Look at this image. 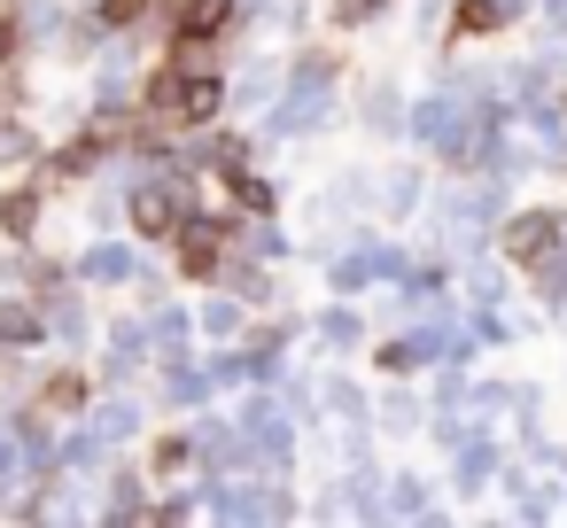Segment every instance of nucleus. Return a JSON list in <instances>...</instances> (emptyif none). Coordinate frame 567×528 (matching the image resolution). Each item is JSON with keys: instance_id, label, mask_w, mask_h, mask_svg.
Wrapping results in <instances>:
<instances>
[{"instance_id": "20e7f679", "label": "nucleus", "mask_w": 567, "mask_h": 528, "mask_svg": "<svg viewBox=\"0 0 567 528\" xmlns=\"http://www.w3.org/2000/svg\"><path fill=\"white\" fill-rule=\"evenodd\" d=\"M218 110H226V86H218V79H195V71H187V79H179V125H210Z\"/></svg>"}, {"instance_id": "39448f33", "label": "nucleus", "mask_w": 567, "mask_h": 528, "mask_svg": "<svg viewBox=\"0 0 567 528\" xmlns=\"http://www.w3.org/2000/svg\"><path fill=\"white\" fill-rule=\"evenodd\" d=\"M40 226V187H9L0 195V234H32Z\"/></svg>"}, {"instance_id": "f257e3e1", "label": "nucleus", "mask_w": 567, "mask_h": 528, "mask_svg": "<svg viewBox=\"0 0 567 528\" xmlns=\"http://www.w3.org/2000/svg\"><path fill=\"white\" fill-rule=\"evenodd\" d=\"M133 226H141L148 241H172V234L187 226V187H179V179H164V187H141V195H133Z\"/></svg>"}, {"instance_id": "7ed1b4c3", "label": "nucleus", "mask_w": 567, "mask_h": 528, "mask_svg": "<svg viewBox=\"0 0 567 528\" xmlns=\"http://www.w3.org/2000/svg\"><path fill=\"white\" fill-rule=\"evenodd\" d=\"M234 24V0H179L172 9V40H218Z\"/></svg>"}, {"instance_id": "0eeeda50", "label": "nucleus", "mask_w": 567, "mask_h": 528, "mask_svg": "<svg viewBox=\"0 0 567 528\" xmlns=\"http://www.w3.org/2000/svg\"><path fill=\"white\" fill-rule=\"evenodd\" d=\"M48 404H55V412H79V404H86V381H71V373L48 381Z\"/></svg>"}, {"instance_id": "1a4fd4ad", "label": "nucleus", "mask_w": 567, "mask_h": 528, "mask_svg": "<svg viewBox=\"0 0 567 528\" xmlns=\"http://www.w3.org/2000/svg\"><path fill=\"white\" fill-rule=\"evenodd\" d=\"M9 55H17V17L0 9V63H9Z\"/></svg>"}, {"instance_id": "6e6552de", "label": "nucleus", "mask_w": 567, "mask_h": 528, "mask_svg": "<svg viewBox=\"0 0 567 528\" xmlns=\"http://www.w3.org/2000/svg\"><path fill=\"white\" fill-rule=\"evenodd\" d=\"M141 9H148V0H102V24H133Z\"/></svg>"}, {"instance_id": "423d86ee", "label": "nucleus", "mask_w": 567, "mask_h": 528, "mask_svg": "<svg viewBox=\"0 0 567 528\" xmlns=\"http://www.w3.org/2000/svg\"><path fill=\"white\" fill-rule=\"evenodd\" d=\"M505 24V9L497 0H458V40H474V32H497Z\"/></svg>"}, {"instance_id": "f03ea898", "label": "nucleus", "mask_w": 567, "mask_h": 528, "mask_svg": "<svg viewBox=\"0 0 567 528\" xmlns=\"http://www.w3.org/2000/svg\"><path fill=\"white\" fill-rule=\"evenodd\" d=\"M551 241H559V218H551V210H520V218L505 226V257H520V265H536Z\"/></svg>"}]
</instances>
